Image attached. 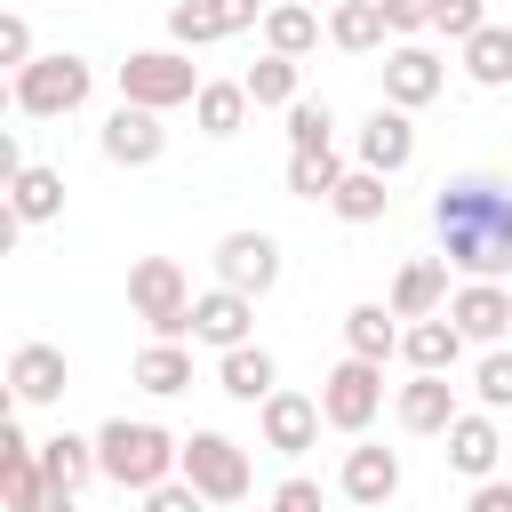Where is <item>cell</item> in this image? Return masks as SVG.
<instances>
[{"label":"cell","instance_id":"cell-6","mask_svg":"<svg viewBox=\"0 0 512 512\" xmlns=\"http://www.w3.org/2000/svg\"><path fill=\"white\" fill-rule=\"evenodd\" d=\"M376 408H384V360H336L328 376H320V416H328V432H368L376 424Z\"/></svg>","mask_w":512,"mask_h":512},{"label":"cell","instance_id":"cell-38","mask_svg":"<svg viewBox=\"0 0 512 512\" xmlns=\"http://www.w3.org/2000/svg\"><path fill=\"white\" fill-rule=\"evenodd\" d=\"M0 64H8V72L32 64V24H24V16H0Z\"/></svg>","mask_w":512,"mask_h":512},{"label":"cell","instance_id":"cell-42","mask_svg":"<svg viewBox=\"0 0 512 512\" xmlns=\"http://www.w3.org/2000/svg\"><path fill=\"white\" fill-rule=\"evenodd\" d=\"M464 512H512V480H472V504Z\"/></svg>","mask_w":512,"mask_h":512},{"label":"cell","instance_id":"cell-18","mask_svg":"<svg viewBox=\"0 0 512 512\" xmlns=\"http://www.w3.org/2000/svg\"><path fill=\"white\" fill-rule=\"evenodd\" d=\"M216 392H224V400H248V408H264V400L280 392V360H272L264 344H232V352L216 360Z\"/></svg>","mask_w":512,"mask_h":512},{"label":"cell","instance_id":"cell-3","mask_svg":"<svg viewBox=\"0 0 512 512\" xmlns=\"http://www.w3.org/2000/svg\"><path fill=\"white\" fill-rule=\"evenodd\" d=\"M88 88H96V72H88V56H72V48L32 56V64L8 80V96H16V112H24V120H64V112H80V104H88Z\"/></svg>","mask_w":512,"mask_h":512},{"label":"cell","instance_id":"cell-14","mask_svg":"<svg viewBox=\"0 0 512 512\" xmlns=\"http://www.w3.org/2000/svg\"><path fill=\"white\" fill-rule=\"evenodd\" d=\"M392 416H400V432H416V440H440V432H448L464 408H456V384H448V376H424V368H416V376L400 384Z\"/></svg>","mask_w":512,"mask_h":512},{"label":"cell","instance_id":"cell-24","mask_svg":"<svg viewBox=\"0 0 512 512\" xmlns=\"http://www.w3.org/2000/svg\"><path fill=\"white\" fill-rule=\"evenodd\" d=\"M248 80H208L200 96H192V120H200V136H240L248 128Z\"/></svg>","mask_w":512,"mask_h":512},{"label":"cell","instance_id":"cell-10","mask_svg":"<svg viewBox=\"0 0 512 512\" xmlns=\"http://www.w3.org/2000/svg\"><path fill=\"white\" fill-rule=\"evenodd\" d=\"M96 144H104V160H112V168H152V160L168 152V128H160V112H152V104H128V96H120V112L104 120V136H96Z\"/></svg>","mask_w":512,"mask_h":512},{"label":"cell","instance_id":"cell-34","mask_svg":"<svg viewBox=\"0 0 512 512\" xmlns=\"http://www.w3.org/2000/svg\"><path fill=\"white\" fill-rule=\"evenodd\" d=\"M168 40H176V48H216L224 24L208 16V0H176V8H168Z\"/></svg>","mask_w":512,"mask_h":512},{"label":"cell","instance_id":"cell-8","mask_svg":"<svg viewBox=\"0 0 512 512\" xmlns=\"http://www.w3.org/2000/svg\"><path fill=\"white\" fill-rule=\"evenodd\" d=\"M216 280L240 296H272L280 288V240L272 232H224L216 240Z\"/></svg>","mask_w":512,"mask_h":512},{"label":"cell","instance_id":"cell-7","mask_svg":"<svg viewBox=\"0 0 512 512\" xmlns=\"http://www.w3.org/2000/svg\"><path fill=\"white\" fill-rule=\"evenodd\" d=\"M176 472H184L208 504H240V496H248V480H256V472H248V448H240L232 432H192Z\"/></svg>","mask_w":512,"mask_h":512},{"label":"cell","instance_id":"cell-41","mask_svg":"<svg viewBox=\"0 0 512 512\" xmlns=\"http://www.w3.org/2000/svg\"><path fill=\"white\" fill-rule=\"evenodd\" d=\"M272 512H320V480H280L272 488Z\"/></svg>","mask_w":512,"mask_h":512},{"label":"cell","instance_id":"cell-25","mask_svg":"<svg viewBox=\"0 0 512 512\" xmlns=\"http://www.w3.org/2000/svg\"><path fill=\"white\" fill-rule=\"evenodd\" d=\"M40 472L56 480V488H88L96 472H104V456H96V440H80V432H56V440H40Z\"/></svg>","mask_w":512,"mask_h":512},{"label":"cell","instance_id":"cell-26","mask_svg":"<svg viewBox=\"0 0 512 512\" xmlns=\"http://www.w3.org/2000/svg\"><path fill=\"white\" fill-rule=\"evenodd\" d=\"M328 40H336L344 56H376V48L392 40V24H384V8H376V0H344V8L328 16Z\"/></svg>","mask_w":512,"mask_h":512},{"label":"cell","instance_id":"cell-15","mask_svg":"<svg viewBox=\"0 0 512 512\" xmlns=\"http://www.w3.org/2000/svg\"><path fill=\"white\" fill-rule=\"evenodd\" d=\"M248 320H256V296H240V288H208V296H192V344H216V352H232V344H248Z\"/></svg>","mask_w":512,"mask_h":512},{"label":"cell","instance_id":"cell-5","mask_svg":"<svg viewBox=\"0 0 512 512\" xmlns=\"http://www.w3.org/2000/svg\"><path fill=\"white\" fill-rule=\"evenodd\" d=\"M128 304L152 336H192V288H184V264L176 256H144L128 272Z\"/></svg>","mask_w":512,"mask_h":512},{"label":"cell","instance_id":"cell-12","mask_svg":"<svg viewBox=\"0 0 512 512\" xmlns=\"http://www.w3.org/2000/svg\"><path fill=\"white\" fill-rule=\"evenodd\" d=\"M448 320L464 328V344H512V296H504V280H464L448 296Z\"/></svg>","mask_w":512,"mask_h":512},{"label":"cell","instance_id":"cell-31","mask_svg":"<svg viewBox=\"0 0 512 512\" xmlns=\"http://www.w3.org/2000/svg\"><path fill=\"white\" fill-rule=\"evenodd\" d=\"M240 80H248L256 112H288V104H296V56H272V48H264V56L240 72Z\"/></svg>","mask_w":512,"mask_h":512},{"label":"cell","instance_id":"cell-9","mask_svg":"<svg viewBox=\"0 0 512 512\" xmlns=\"http://www.w3.org/2000/svg\"><path fill=\"white\" fill-rule=\"evenodd\" d=\"M440 88H448V64H440L424 40H400V48H384V104H400V112H424Z\"/></svg>","mask_w":512,"mask_h":512},{"label":"cell","instance_id":"cell-40","mask_svg":"<svg viewBox=\"0 0 512 512\" xmlns=\"http://www.w3.org/2000/svg\"><path fill=\"white\" fill-rule=\"evenodd\" d=\"M208 16H216V24H224V40H232V32H248V24L264 16V0H208Z\"/></svg>","mask_w":512,"mask_h":512},{"label":"cell","instance_id":"cell-32","mask_svg":"<svg viewBox=\"0 0 512 512\" xmlns=\"http://www.w3.org/2000/svg\"><path fill=\"white\" fill-rule=\"evenodd\" d=\"M336 184H344L336 144H328V152H288V192H296V200H328Z\"/></svg>","mask_w":512,"mask_h":512},{"label":"cell","instance_id":"cell-36","mask_svg":"<svg viewBox=\"0 0 512 512\" xmlns=\"http://www.w3.org/2000/svg\"><path fill=\"white\" fill-rule=\"evenodd\" d=\"M480 24H488V0H432V32H440V40H456V48H464Z\"/></svg>","mask_w":512,"mask_h":512},{"label":"cell","instance_id":"cell-21","mask_svg":"<svg viewBox=\"0 0 512 512\" xmlns=\"http://www.w3.org/2000/svg\"><path fill=\"white\" fill-rule=\"evenodd\" d=\"M344 496L368 504V512L392 504V496H400V456H392V448H368V440L344 448Z\"/></svg>","mask_w":512,"mask_h":512},{"label":"cell","instance_id":"cell-29","mask_svg":"<svg viewBox=\"0 0 512 512\" xmlns=\"http://www.w3.org/2000/svg\"><path fill=\"white\" fill-rule=\"evenodd\" d=\"M464 72L472 88H512V24H480L464 40Z\"/></svg>","mask_w":512,"mask_h":512},{"label":"cell","instance_id":"cell-19","mask_svg":"<svg viewBox=\"0 0 512 512\" xmlns=\"http://www.w3.org/2000/svg\"><path fill=\"white\" fill-rule=\"evenodd\" d=\"M400 360H408V368H424V376H448V368L464 360V328H456L448 312L408 320V328H400Z\"/></svg>","mask_w":512,"mask_h":512},{"label":"cell","instance_id":"cell-13","mask_svg":"<svg viewBox=\"0 0 512 512\" xmlns=\"http://www.w3.org/2000/svg\"><path fill=\"white\" fill-rule=\"evenodd\" d=\"M360 168H376V176H400L408 160H416V120L400 112V104H376L368 120H360Z\"/></svg>","mask_w":512,"mask_h":512},{"label":"cell","instance_id":"cell-23","mask_svg":"<svg viewBox=\"0 0 512 512\" xmlns=\"http://www.w3.org/2000/svg\"><path fill=\"white\" fill-rule=\"evenodd\" d=\"M136 384H144L152 400H176V392H192V352H184L176 336H152V344L136 352Z\"/></svg>","mask_w":512,"mask_h":512},{"label":"cell","instance_id":"cell-4","mask_svg":"<svg viewBox=\"0 0 512 512\" xmlns=\"http://www.w3.org/2000/svg\"><path fill=\"white\" fill-rule=\"evenodd\" d=\"M208 80H200V64L184 56V48H136L128 64H120V96L128 104H152V112H168V104H192Z\"/></svg>","mask_w":512,"mask_h":512},{"label":"cell","instance_id":"cell-35","mask_svg":"<svg viewBox=\"0 0 512 512\" xmlns=\"http://www.w3.org/2000/svg\"><path fill=\"white\" fill-rule=\"evenodd\" d=\"M472 400L480 408H512V344H488V360L472 368Z\"/></svg>","mask_w":512,"mask_h":512},{"label":"cell","instance_id":"cell-28","mask_svg":"<svg viewBox=\"0 0 512 512\" xmlns=\"http://www.w3.org/2000/svg\"><path fill=\"white\" fill-rule=\"evenodd\" d=\"M344 344H352L360 360H392V352H400V312H392V304H352V312H344Z\"/></svg>","mask_w":512,"mask_h":512},{"label":"cell","instance_id":"cell-33","mask_svg":"<svg viewBox=\"0 0 512 512\" xmlns=\"http://www.w3.org/2000/svg\"><path fill=\"white\" fill-rule=\"evenodd\" d=\"M336 144V112L320 96H296L288 104V152H328Z\"/></svg>","mask_w":512,"mask_h":512},{"label":"cell","instance_id":"cell-1","mask_svg":"<svg viewBox=\"0 0 512 512\" xmlns=\"http://www.w3.org/2000/svg\"><path fill=\"white\" fill-rule=\"evenodd\" d=\"M432 232H440L448 272L504 280L512 272V184H496V176H448L432 192Z\"/></svg>","mask_w":512,"mask_h":512},{"label":"cell","instance_id":"cell-2","mask_svg":"<svg viewBox=\"0 0 512 512\" xmlns=\"http://www.w3.org/2000/svg\"><path fill=\"white\" fill-rule=\"evenodd\" d=\"M96 456H104V480L112 488H160V480H176V464H184V440H168L160 424H128V416H112L104 432H96Z\"/></svg>","mask_w":512,"mask_h":512},{"label":"cell","instance_id":"cell-43","mask_svg":"<svg viewBox=\"0 0 512 512\" xmlns=\"http://www.w3.org/2000/svg\"><path fill=\"white\" fill-rule=\"evenodd\" d=\"M40 512H72V488H56V496H48V504H40Z\"/></svg>","mask_w":512,"mask_h":512},{"label":"cell","instance_id":"cell-22","mask_svg":"<svg viewBox=\"0 0 512 512\" xmlns=\"http://www.w3.org/2000/svg\"><path fill=\"white\" fill-rule=\"evenodd\" d=\"M8 216H16V224H48V216H64V168L24 160V168L8 176Z\"/></svg>","mask_w":512,"mask_h":512},{"label":"cell","instance_id":"cell-17","mask_svg":"<svg viewBox=\"0 0 512 512\" xmlns=\"http://www.w3.org/2000/svg\"><path fill=\"white\" fill-rule=\"evenodd\" d=\"M384 304H392L400 320H432V312H448V256H416V264H400Z\"/></svg>","mask_w":512,"mask_h":512},{"label":"cell","instance_id":"cell-20","mask_svg":"<svg viewBox=\"0 0 512 512\" xmlns=\"http://www.w3.org/2000/svg\"><path fill=\"white\" fill-rule=\"evenodd\" d=\"M8 392H16L24 408L64 400V352H56V344H16V352H8Z\"/></svg>","mask_w":512,"mask_h":512},{"label":"cell","instance_id":"cell-30","mask_svg":"<svg viewBox=\"0 0 512 512\" xmlns=\"http://www.w3.org/2000/svg\"><path fill=\"white\" fill-rule=\"evenodd\" d=\"M328 208H336L344 224H376V216L392 208V192H384V176H376V168H344V184L328 192Z\"/></svg>","mask_w":512,"mask_h":512},{"label":"cell","instance_id":"cell-16","mask_svg":"<svg viewBox=\"0 0 512 512\" xmlns=\"http://www.w3.org/2000/svg\"><path fill=\"white\" fill-rule=\"evenodd\" d=\"M256 424H264V448H272V456H304L328 416H320V400H304V392H272V400L256 408Z\"/></svg>","mask_w":512,"mask_h":512},{"label":"cell","instance_id":"cell-39","mask_svg":"<svg viewBox=\"0 0 512 512\" xmlns=\"http://www.w3.org/2000/svg\"><path fill=\"white\" fill-rule=\"evenodd\" d=\"M376 8H384L392 32H424V24H432V0H376Z\"/></svg>","mask_w":512,"mask_h":512},{"label":"cell","instance_id":"cell-11","mask_svg":"<svg viewBox=\"0 0 512 512\" xmlns=\"http://www.w3.org/2000/svg\"><path fill=\"white\" fill-rule=\"evenodd\" d=\"M448 448V472H464V480H496V456H504V432H496V408H464L448 432H440Z\"/></svg>","mask_w":512,"mask_h":512},{"label":"cell","instance_id":"cell-37","mask_svg":"<svg viewBox=\"0 0 512 512\" xmlns=\"http://www.w3.org/2000/svg\"><path fill=\"white\" fill-rule=\"evenodd\" d=\"M200 504H208V496H200L184 472H176V480H160V488H144V512H200Z\"/></svg>","mask_w":512,"mask_h":512},{"label":"cell","instance_id":"cell-27","mask_svg":"<svg viewBox=\"0 0 512 512\" xmlns=\"http://www.w3.org/2000/svg\"><path fill=\"white\" fill-rule=\"evenodd\" d=\"M264 48H272V56H296V64H304V56L320 48V16H312L304 0H280V8H264Z\"/></svg>","mask_w":512,"mask_h":512}]
</instances>
